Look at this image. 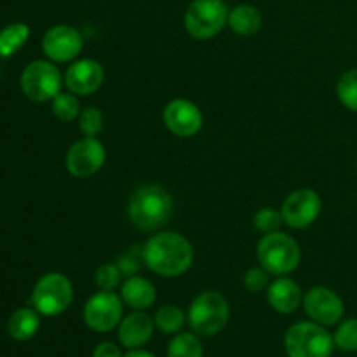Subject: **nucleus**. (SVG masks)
<instances>
[{
	"mask_svg": "<svg viewBox=\"0 0 357 357\" xmlns=\"http://www.w3.org/2000/svg\"><path fill=\"white\" fill-rule=\"evenodd\" d=\"M143 264L153 274L162 278H178L194 264V246L181 234H155L143 246Z\"/></svg>",
	"mask_w": 357,
	"mask_h": 357,
	"instance_id": "f257e3e1",
	"label": "nucleus"
},
{
	"mask_svg": "<svg viewBox=\"0 0 357 357\" xmlns=\"http://www.w3.org/2000/svg\"><path fill=\"white\" fill-rule=\"evenodd\" d=\"M173 211V195L164 187L153 183L136 188L128 204L129 222L143 232H152L166 225Z\"/></svg>",
	"mask_w": 357,
	"mask_h": 357,
	"instance_id": "f03ea898",
	"label": "nucleus"
},
{
	"mask_svg": "<svg viewBox=\"0 0 357 357\" xmlns=\"http://www.w3.org/2000/svg\"><path fill=\"white\" fill-rule=\"evenodd\" d=\"M230 317V307L218 291H204L194 298L188 309L187 321L195 335L213 337L223 331Z\"/></svg>",
	"mask_w": 357,
	"mask_h": 357,
	"instance_id": "7ed1b4c3",
	"label": "nucleus"
},
{
	"mask_svg": "<svg viewBox=\"0 0 357 357\" xmlns=\"http://www.w3.org/2000/svg\"><path fill=\"white\" fill-rule=\"evenodd\" d=\"M257 257L268 274L286 275L300 265L302 251L291 236L278 230L261 237L257 248Z\"/></svg>",
	"mask_w": 357,
	"mask_h": 357,
	"instance_id": "20e7f679",
	"label": "nucleus"
},
{
	"mask_svg": "<svg viewBox=\"0 0 357 357\" xmlns=\"http://www.w3.org/2000/svg\"><path fill=\"white\" fill-rule=\"evenodd\" d=\"M335 338L317 323H296L284 335L288 357H331Z\"/></svg>",
	"mask_w": 357,
	"mask_h": 357,
	"instance_id": "39448f33",
	"label": "nucleus"
},
{
	"mask_svg": "<svg viewBox=\"0 0 357 357\" xmlns=\"http://www.w3.org/2000/svg\"><path fill=\"white\" fill-rule=\"evenodd\" d=\"M229 6L223 0H194L185 13V28L197 40L216 37L229 23Z\"/></svg>",
	"mask_w": 357,
	"mask_h": 357,
	"instance_id": "423d86ee",
	"label": "nucleus"
},
{
	"mask_svg": "<svg viewBox=\"0 0 357 357\" xmlns=\"http://www.w3.org/2000/svg\"><path fill=\"white\" fill-rule=\"evenodd\" d=\"M73 300V286L66 275L49 272L42 275L31 291V303L42 316H59L70 307Z\"/></svg>",
	"mask_w": 357,
	"mask_h": 357,
	"instance_id": "0eeeda50",
	"label": "nucleus"
},
{
	"mask_svg": "<svg viewBox=\"0 0 357 357\" xmlns=\"http://www.w3.org/2000/svg\"><path fill=\"white\" fill-rule=\"evenodd\" d=\"M21 91L31 101L54 100L61 93V73L51 61H31L21 73Z\"/></svg>",
	"mask_w": 357,
	"mask_h": 357,
	"instance_id": "6e6552de",
	"label": "nucleus"
},
{
	"mask_svg": "<svg viewBox=\"0 0 357 357\" xmlns=\"http://www.w3.org/2000/svg\"><path fill=\"white\" fill-rule=\"evenodd\" d=\"M124 303L114 291H103L91 296L84 307V321L96 333H108L122 321Z\"/></svg>",
	"mask_w": 357,
	"mask_h": 357,
	"instance_id": "1a4fd4ad",
	"label": "nucleus"
},
{
	"mask_svg": "<svg viewBox=\"0 0 357 357\" xmlns=\"http://www.w3.org/2000/svg\"><path fill=\"white\" fill-rule=\"evenodd\" d=\"M303 309L314 323L333 326L340 323L345 314L344 300L326 286H314L303 296Z\"/></svg>",
	"mask_w": 357,
	"mask_h": 357,
	"instance_id": "9d476101",
	"label": "nucleus"
},
{
	"mask_svg": "<svg viewBox=\"0 0 357 357\" xmlns=\"http://www.w3.org/2000/svg\"><path fill=\"white\" fill-rule=\"evenodd\" d=\"M321 202L319 194L312 188H298V190L291 192L282 202L281 215L282 220L291 229H305V227L312 225L321 215Z\"/></svg>",
	"mask_w": 357,
	"mask_h": 357,
	"instance_id": "9b49d317",
	"label": "nucleus"
},
{
	"mask_svg": "<svg viewBox=\"0 0 357 357\" xmlns=\"http://www.w3.org/2000/svg\"><path fill=\"white\" fill-rule=\"evenodd\" d=\"M105 160H107V150L103 143L86 136L68 149L66 169L75 178H89L103 167Z\"/></svg>",
	"mask_w": 357,
	"mask_h": 357,
	"instance_id": "f8f14e48",
	"label": "nucleus"
},
{
	"mask_svg": "<svg viewBox=\"0 0 357 357\" xmlns=\"http://www.w3.org/2000/svg\"><path fill=\"white\" fill-rule=\"evenodd\" d=\"M82 47V35L70 24H56V26L49 28L42 38L44 54L54 63L72 61L80 54Z\"/></svg>",
	"mask_w": 357,
	"mask_h": 357,
	"instance_id": "ddd939ff",
	"label": "nucleus"
},
{
	"mask_svg": "<svg viewBox=\"0 0 357 357\" xmlns=\"http://www.w3.org/2000/svg\"><path fill=\"white\" fill-rule=\"evenodd\" d=\"M162 121L173 135L180 138H190L201 131L204 119H202L201 108L194 101L178 98L166 105L162 112Z\"/></svg>",
	"mask_w": 357,
	"mask_h": 357,
	"instance_id": "4468645a",
	"label": "nucleus"
},
{
	"mask_svg": "<svg viewBox=\"0 0 357 357\" xmlns=\"http://www.w3.org/2000/svg\"><path fill=\"white\" fill-rule=\"evenodd\" d=\"M105 80V70L101 63L94 59H79L68 66L65 73V84L70 93L77 96H89L96 93Z\"/></svg>",
	"mask_w": 357,
	"mask_h": 357,
	"instance_id": "2eb2a0df",
	"label": "nucleus"
},
{
	"mask_svg": "<svg viewBox=\"0 0 357 357\" xmlns=\"http://www.w3.org/2000/svg\"><path fill=\"white\" fill-rule=\"evenodd\" d=\"M155 321L149 314L136 310L129 314L119 324V342L128 349H139L149 344L153 335Z\"/></svg>",
	"mask_w": 357,
	"mask_h": 357,
	"instance_id": "dca6fc26",
	"label": "nucleus"
},
{
	"mask_svg": "<svg viewBox=\"0 0 357 357\" xmlns=\"http://www.w3.org/2000/svg\"><path fill=\"white\" fill-rule=\"evenodd\" d=\"M267 300L279 314H291L303 303V293L293 279L278 278L268 286Z\"/></svg>",
	"mask_w": 357,
	"mask_h": 357,
	"instance_id": "f3484780",
	"label": "nucleus"
},
{
	"mask_svg": "<svg viewBox=\"0 0 357 357\" xmlns=\"http://www.w3.org/2000/svg\"><path fill=\"white\" fill-rule=\"evenodd\" d=\"M121 298L128 307L135 310H145L155 303V286L145 278L131 275L121 286Z\"/></svg>",
	"mask_w": 357,
	"mask_h": 357,
	"instance_id": "a211bd4d",
	"label": "nucleus"
},
{
	"mask_svg": "<svg viewBox=\"0 0 357 357\" xmlns=\"http://www.w3.org/2000/svg\"><path fill=\"white\" fill-rule=\"evenodd\" d=\"M261 23H264V17H261L260 10L255 6H250V3H243V6L230 9L229 23L227 24L236 33L243 35V37H250V35L260 31Z\"/></svg>",
	"mask_w": 357,
	"mask_h": 357,
	"instance_id": "6ab92c4d",
	"label": "nucleus"
},
{
	"mask_svg": "<svg viewBox=\"0 0 357 357\" xmlns=\"http://www.w3.org/2000/svg\"><path fill=\"white\" fill-rule=\"evenodd\" d=\"M40 328V312L37 309H17L13 316L9 317L7 330L9 335L17 342H26L37 335Z\"/></svg>",
	"mask_w": 357,
	"mask_h": 357,
	"instance_id": "aec40b11",
	"label": "nucleus"
},
{
	"mask_svg": "<svg viewBox=\"0 0 357 357\" xmlns=\"http://www.w3.org/2000/svg\"><path fill=\"white\" fill-rule=\"evenodd\" d=\"M30 37V28L24 23H13L0 30V56L10 58L16 54Z\"/></svg>",
	"mask_w": 357,
	"mask_h": 357,
	"instance_id": "412c9836",
	"label": "nucleus"
},
{
	"mask_svg": "<svg viewBox=\"0 0 357 357\" xmlns=\"http://www.w3.org/2000/svg\"><path fill=\"white\" fill-rule=\"evenodd\" d=\"M153 321H155V326L160 333L174 335V333H180L181 328L185 326L187 316H185L183 310H181L180 307L164 305L157 310Z\"/></svg>",
	"mask_w": 357,
	"mask_h": 357,
	"instance_id": "4be33fe9",
	"label": "nucleus"
},
{
	"mask_svg": "<svg viewBox=\"0 0 357 357\" xmlns=\"http://www.w3.org/2000/svg\"><path fill=\"white\" fill-rule=\"evenodd\" d=\"M204 349H202L201 340L194 333H178L167 347V357H202Z\"/></svg>",
	"mask_w": 357,
	"mask_h": 357,
	"instance_id": "5701e85b",
	"label": "nucleus"
},
{
	"mask_svg": "<svg viewBox=\"0 0 357 357\" xmlns=\"http://www.w3.org/2000/svg\"><path fill=\"white\" fill-rule=\"evenodd\" d=\"M80 103L77 94L73 93H59L52 100V114L61 122H70L80 115Z\"/></svg>",
	"mask_w": 357,
	"mask_h": 357,
	"instance_id": "b1692460",
	"label": "nucleus"
},
{
	"mask_svg": "<svg viewBox=\"0 0 357 357\" xmlns=\"http://www.w3.org/2000/svg\"><path fill=\"white\" fill-rule=\"evenodd\" d=\"M337 94L344 107L357 112V68L349 70L338 79Z\"/></svg>",
	"mask_w": 357,
	"mask_h": 357,
	"instance_id": "393cba45",
	"label": "nucleus"
},
{
	"mask_svg": "<svg viewBox=\"0 0 357 357\" xmlns=\"http://www.w3.org/2000/svg\"><path fill=\"white\" fill-rule=\"evenodd\" d=\"M335 345L344 352H357V317L344 321L335 331Z\"/></svg>",
	"mask_w": 357,
	"mask_h": 357,
	"instance_id": "a878e982",
	"label": "nucleus"
},
{
	"mask_svg": "<svg viewBox=\"0 0 357 357\" xmlns=\"http://www.w3.org/2000/svg\"><path fill=\"white\" fill-rule=\"evenodd\" d=\"M103 126H105V117H103V112H101L100 108L87 107L80 112L79 128L86 136L96 138V136L103 131Z\"/></svg>",
	"mask_w": 357,
	"mask_h": 357,
	"instance_id": "bb28decb",
	"label": "nucleus"
},
{
	"mask_svg": "<svg viewBox=\"0 0 357 357\" xmlns=\"http://www.w3.org/2000/svg\"><path fill=\"white\" fill-rule=\"evenodd\" d=\"M282 223H284V220H282L281 211L274 208H261L253 218V227L264 236L265 234L278 232Z\"/></svg>",
	"mask_w": 357,
	"mask_h": 357,
	"instance_id": "cd10ccee",
	"label": "nucleus"
},
{
	"mask_svg": "<svg viewBox=\"0 0 357 357\" xmlns=\"http://www.w3.org/2000/svg\"><path fill=\"white\" fill-rule=\"evenodd\" d=\"M121 278L122 272L119 271L117 264H103L94 274L98 288L103 289V291H114L121 284Z\"/></svg>",
	"mask_w": 357,
	"mask_h": 357,
	"instance_id": "c85d7f7f",
	"label": "nucleus"
},
{
	"mask_svg": "<svg viewBox=\"0 0 357 357\" xmlns=\"http://www.w3.org/2000/svg\"><path fill=\"white\" fill-rule=\"evenodd\" d=\"M268 286V272L264 267H253L244 274V288L251 293L264 291Z\"/></svg>",
	"mask_w": 357,
	"mask_h": 357,
	"instance_id": "c756f323",
	"label": "nucleus"
},
{
	"mask_svg": "<svg viewBox=\"0 0 357 357\" xmlns=\"http://www.w3.org/2000/svg\"><path fill=\"white\" fill-rule=\"evenodd\" d=\"M142 261H143V248L142 251H139V255H136V251H129V253L122 255V257L117 258V267L119 271L122 272V275H128V278H131V275H135L136 272L142 268Z\"/></svg>",
	"mask_w": 357,
	"mask_h": 357,
	"instance_id": "7c9ffc66",
	"label": "nucleus"
},
{
	"mask_svg": "<svg viewBox=\"0 0 357 357\" xmlns=\"http://www.w3.org/2000/svg\"><path fill=\"white\" fill-rule=\"evenodd\" d=\"M93 357H124V354H122L121 347H117L115 344L103 342V344H100L94 349Z\"/></svg>",
	"mask_w": 357,
	"mask_h": 357,
	"instance_id": "2f4dec72",
	"label": "nucleus"
},
{
	"mask_svg": "<svg viewBox=\"0 0 357 357\" xmlns=\"http://www.w3.org/2000/svg\"><path fill=\"white\" fill-rule=\"evenodd\" d=\"M124 357H155V356L150 354V352L146 351H142V349H131L128 354H124Z\"/></svg>",
	"mask_w": 357,
	"mask_h": 357,
	"instance_id": "473e14b6",
	"label": "nucleus"
}]
</instances>
